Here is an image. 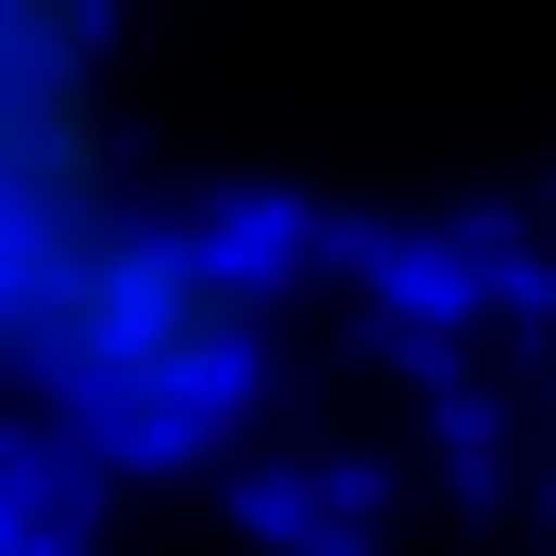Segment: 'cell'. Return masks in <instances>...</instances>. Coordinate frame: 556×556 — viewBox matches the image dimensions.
I'll list each match as a JSON object with an SVG mask.
<instances>
[{
    "mask_svg": "<svg viewBox=\"0 0 556 556\" xmlns=\"http://www.w3.org/2000/svg\"><path fill=\"white\" fill-rule=\"evenodd\" d=\"M270 371V270L152 169L118 0H0V405L203 439Z\"/></svg>",
    "mask_w": 556,
    "mask_h": 556,
    "instance_id": "6da1fadb",
    "label": "cell"
}]
</instances>
